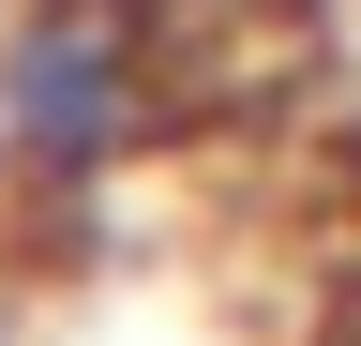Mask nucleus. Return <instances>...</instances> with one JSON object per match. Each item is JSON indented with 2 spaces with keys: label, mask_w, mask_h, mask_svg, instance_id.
<instances>
[{
  "label": "nucleus",
  "mask_w": 361,
  "mask_h": 346,
  "mask_svg": "<svg viewBox=\"0 0 361 346\" xmlns=\"http://www.w3.org/2000/svg\"><path fill=\"white\" fill-rule=\"evenodd\" d=\"M331 211H346V226H361V121H346V136H331Z\"/></svg>",
  "instance_id": "2"
},
{
  "label": "nucleus",
  "mask_w": 361,
  "mask_h": 346,
  "mask_svg": "<svg viewBox=\"0 0 361 346\" xmlns=\"http://www.w3.org/2000/svg\"><path fill=\"white\" fill-rule=\"evenodd\" d=\"M346 346H361V316H346Z\"/></svg>",
  "instance_id": "3"
},
{
  "label": "nucleus",
  "mask_w": 361,
  "mask_h": 346,
  "mask_svg": "<svg viewBox=\"0 0 361 346\" xmlns=\"http://www.w3.org/2000/svg\"><path fill=\"white\" fill-rule=\"evenodd\" d=\"M166 136V0L0 16V196H106Z\"/></svg>",
  "instance_id": "1"
}]
</instances>
